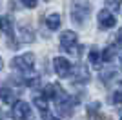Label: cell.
Wrapping results in <instances>:
<instances>
[{"label": "cell", "mask_w": 122, "mask_h": 120, "mask_svg": "<svg viewBox=\"0 0 122 120\" xmlns=\"http://www.w3.org/2000/svg\"><path fill=\"white\" fill-rule=\"evenodd\" d=\"M0 29H2L4 35L13 38L15 36V18L11 15H2L0 16Z\"/></svg>", "instance_id": "8992f818"}, {"label": "cell", "mask_w": 122, "mask_h": 120, "mask_svg": "<svg viewBox=\"0 0 122 120\" xmlns=\"http://www.w3.org/2000/svg\"><path fill=\"white\" fill-rule=\"evenodd\" d=\"M89 62H91L93 65H98L102 62V56H100V53H98L97 49H91V51H89Z\"/></svg>", "instance_id": "9a60e30c"}, {"label": "cell", "mask_w": 122, "mask_h": 120, "mask_svg": "<svg viewBox=\"0 0 122 120\" xmlns=\"http://www.w3.org/2000/svg\"><path fill=\"white\" fill-rule=\"evenodd\" d=\"M120 4H122V0H107V5H109L111 11H117L120 7Z\"/></svg>", "instance_id": "2e32d148"}, {"label": "cell", "mask_w": 122, "mask_h": 120, "mask_svg": "<svg viewBox=\"0 0 122 120\" xmlns=\"http://www.w3.org/2000/svg\"><path fill=\"white\" fill-rule=\"evenodd\" d=\"M120 62H122V56H120Z\"/></svg>", "instance_id": "44dd1931"}, {"label": "cell", "mask_w": 122, "mask_h": 120, "mask_svg": "<svg viewBox=\"0 0 122 120\" xmlns=\"http://www.w3.org/2000/svg\"><path fill=\"white\" fill-rule=\"evenodd\" d=\"M11 65L15 67V69L22 71V73H31L33 67H35V55L33 53H24L20 56H15Z\"/></svg>", "instance_id": "7a4b0ae2"}, {"label": "cell", "mask_w": 122, "mask_h": 120, "mask_svg": "<svg viewBox=\"0 0 122 120\" xmlns=\"http://www.w3.org/2000/svg\"><path fill=\"white\" fill-rule=\"evenodd\" d=\"M115 22H117V18H115V15L111 13V9H102L100 13H98V24H100L102 29L113 27Z\"/></svg>", "instance_id": "52a82bcc"}, {"label": "cell", "mask_w": 122, "mask_h": 120, "mask_svg": "<svg viewBox=\"0 0 122 120\" xmlns=\"http://www.w3.org/2000/svg\"><path fill=\"white\" fill-rule=\"evenodd\" d=\"M60 49L67 53H78V36L75 31H64L60 35Z\"/></svg>", "instance_id": "3957f363"}, {"label": "cell", "mask_w": 122, "mask_h": 120, "mask_svg": "<svg viewBox=\"0 0 122 120\" xmlns=\"http://www.w3.org/2000/svg\"><path fill=\"white\" fill-rule=\"evenodd\" d=\"M22 4L25 5V7H29V9H33V7H36V4H38V0H20Z\"/></svg>", "instance_id": "e0dca14e"}, {"label": "cell", "mask_w": 122, "mask_h": 120, "mask_svg": "<svg viewBox=\"0 0 122 120\" xmlns=\"http://www.w3.org/2000/svg\"><path fill=\"white\" fill-rule=\"evenodd\" d=\"M2 69H4V60L0 58V71H2Z\"/></svg>", "instance_id": "ffe728a7"}, {"label": "cell", "mask_w": 122, "mask_h": 120, "mask_svg": "<svg viewBox=\"0 0 122 120\" xmlns=\"http://www.w3.org/2000/svg\"><path fill=\"white\" fill-rule=\"evenodd\" d=\"M42 116H44V120H58V118H56V116L49 115V113H42Z\"/></svg>", "instance_id": "d6986e66"}, {"label": "cell", "mask_w": 122, "mask_h": 120, "mask_svg": "<svg viewBox=\"0 0 122 120\" xmlns=\"http://www.w3.org/2000/svg\"><path fill=\"white\" fill-rule=\"evenodd\" d=\"M73 71V82L75 84H86L87 80H89V71H87V67L84 64H76L75 69Z\"/></svg>", "instance_id": "ba28073f"}, {"label": "cell", "mask_w": 122, "mask_h": 120, "mask_svg": "<svg viewBox=\"0 0 122 120\" xmlns=\"http://www.w3.org/2000/svg\"><path fill=\"white\" fill-rule=\"evenodd\" d=\"M115 45H117V47H122V27L118 29V33H117V38H115Z\"/></svg>", "instance_id": "ac0fdd59"}, {"label": "cell", "mask_w": 122, "mask_h": 120, "mask_svg": "<svg viewBox=\"0 0 122 120\" xmlns=\"http://www.w3.org/2000/svg\"><path fill=\"white\" fill-rule=\"evenodd\" d=\"M120 120H122V116H120Z\"/></svg>", "instance_id": "7402d4cb"}, {"label": "cell", "mask_w": 122, "mask_h": 120, "mask_svg": "<svg viewBox=\"0 0 122 120\" xmlns=\"http://www.w3.org/2000/svg\"><path fill=\"white\" fill-rule=\"evenodd\" d=\"M60 15L58 13H49V15H46V25H47V29H58L60 27Z\"/></svg>", "instance_id": "8fae6325"}, {"label": "cell", "mask_w": 122, "mask_h": 120, "mask_svg": "<svg viewBox=\"0 0 122 120\" xmlns=\"http://www.w3.org/2000/svg\"><path fill=\"white\" fill-rule=\"evenodd\" d=\"M0 100H2L4 104H13V102H15V93L5 84H0Z\"/></svg>", "instance_id": "30bf717a"}, {"label": "cell", "mask_w": 122, "mask_h": 120, "mask_svg": "<svg viewBox=\"0 0 122 120\" xmlns=\"http://www.w3.org/2000/svg\"><path fill=\"white\" fill-rule=\"evenodd\" d=\"M115 53H117V51H115V47H113V45L106 47V49H104V53H102V60H104V62H111L113 56H115Z\"/></svg>", "instance_id": "4fadbf2b"}, {"label": "cell", "mask_w": 122, "mask_h": 120, "mask_svg": "<svg viewBox=\"0 0 122 120\" xmlns=\"http://www.w3.org/2000/svg\"><path fill=\"white\" fill-rule=\"evenodd\" d=\"M33 102H35V105L40 109V113H47V98L44 95H38L33 98Z\"/></svg>", "instance_id": "7c38bea8"}, {"label": "cell", "mask_w": 122, "mask_h": 120, "mask_svg": "<svg viewBox=\"0 0 122 120\" xmlns=\"http://www.w3.org/2000/svg\"><path fill=\"white\" fill-rule=\"evenodd\" d=\"M91 15V4L89 0H73L71 2V20L75 24L82 25Z\"/></svg>", "instance_id": "6da1fadb"}, {"label": "cell", "mask_w": 122, "mask_h": 120, "mask_svg": "<svg viewBox=\"0 0 122 120\" xmlns=\"http://www.w3.org/2000/svg\"><path fill=\"white\" fill-rule=\"evenodd\" d=\"M35 40V33L29 25H20L18 29V42H24V44H31Z\"/></svg>", "instance_id": "9c48e42d"}, {"label": "cell", "mask_w": 122, "mask_h": 120, "mask_svg": "<svg viewBox=\"0 0 122 120\" xmlns=\"http://www.w3.org/2000/svg\"><path fill=\"white\" fill-rule=\"evenodd\" d=\"M11 116L13 120H27L31 116V107L24 100H15L11 107Z\"/></svg>", "instance_id": "277c9868"}, {"label": "cell", "mask_w": 122, "mask_h": 120, "mask_svg": "<svg viewBox=\"0 0 122 120\" xmlns=\"http://www.w3.org/2000/svg\"><path fill=\"white\" fill-rule=\"evenodd\" d=\"M53 67H55V73L60 78H66V76L71 75V64H69V60L64 58V56H56V58H53Z\"/></svg>", "instance_id": "5b68a950"}, {"label": "cell", "mask_w": 122, "mask_h": 120, "mask_svg": "<svg viewBox=\"0 0 122 120\" xmlns=\"http://www.w3.org/2000/svg\"><path fill=\"white\" fill-rule=\"evenodd\" d=\"M111 102H113V104H122V82L118 84V87L111 95Z\"/></svg>", "instance_id": "5bb4252c"}]
</instances>
